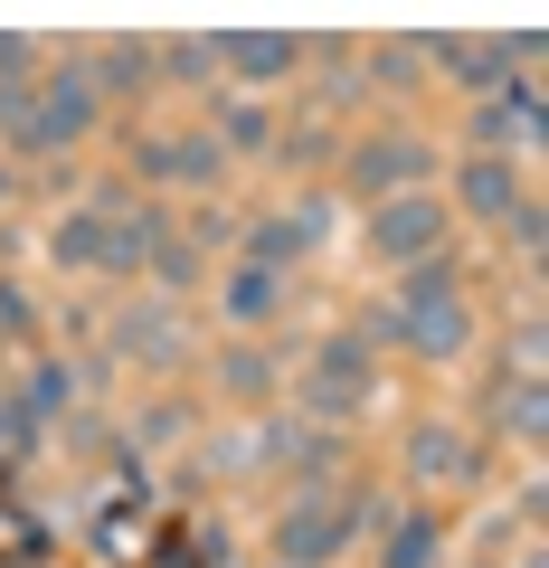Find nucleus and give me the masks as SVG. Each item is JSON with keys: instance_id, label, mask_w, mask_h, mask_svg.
<instances>
[{"instance_id": "f257e3e1", "label": "nucleus", "mask_w": 549, "mask_h": 568, "mask_svg": "<svg viewBox=\"0 0 549 568\" xmlns=\"http://www.w3.org/2000/svg\"><path fill=\"white\" fill-rule=\"evenodd\" d=\"M388 342L427 351V361L465 351V294L446 284V265H417V275H407V313H388Z\"/></svg>"}, {"instance_id": "f03ea898", "label": "nucleus", "mask_w": 549, "mask_h": 568, "mask_svg": "<svg viewBox=\"0 0 549 568\" xmlns=\"http://www.w3.org/2000/svg\"><path fill=\"white\" fill-rule=\"evenodd\" d=\"M436 227H446V219H436V200H388L379 219H369V256H388V265H417V256L436 246Z\"/></svg>"}, {"instance_id": "7ed1b4c3", "label": "nucleus", "mask_w": 549, "mask_h": 568, "mask_svg": "<svg viewBox=\"0 0 549 568\" xmlns=\"http://www.w3.org/2000/svg\"><path fill=\"white\" fill-rule=\"evenodd\" d=\"M39 95H48V104L29 114V133H20V142H39V152H58V142H77L85 123H95V85H85L77 67H67L58 85H39Z\"/></svg>"}, {"instance_id": "20e7f679", "label": "nucleus", "mask_w": 549, "mask_h": 568, "mask_svg": "<svg viewBox=\"0 0 549 568\" xmlns=\"http://www.w3.org/2000/svg\"><path fill=\"white\" fill-rule=\"evenodd\" d=\"M304 398L323 407V417H342V407H360V398H369V342H332L323 361H313Z\"/></svg>"}, {"instance_id": "39448f33", "label": "nucleus", "mask_w": 549, "mask_h": 568, "mask_svg": "<svg viewBox=\"0 0 549 568\" xmlns=\"http://www.w3.org/2000/svg\"><path fill=\"white\" fill-rule=\"evenodd\" d=\"M360 521H369V503H304V511L285 521V549H294V559H332Z\"/></svg>"}, {"instance_id": "423d86ee", "label": "nucleus", "mask_w": 549, "mask_h": 568, "mask_svg": "<svg viewBox=\"0 0 549 568\" xmlns=\"http://www.w3.org/2000/svg\"><path fill=\"white\" fill-rule=\"evenodd\" d=\"M417 171H427V152H417V142H369V152H350V190H398V181H417Z\"/></svg>"}, {"instance_id": "0eeeda50", "label": "nucleus", "mask_w": 549, "mask_h": 568, "mask_svg": "<svg viewBox=\"0 0 549 568\" xmlns=\"http://www.w3.org/2000/svg\"><path fill=\"white\" fill-rule=\"evenodd\" d=\"M143 171H171V181H209V171H218V142H171V133H152L143 142Z\"/></svg>"}, {"instance_id": "6e6552de", "label": "nucleus", "mask_w": 549, "mask_h": 568, "mask_svg": "<svg viewBox=\"0 0 549 568\" xmlns=\"http://www.w3.org/2000/svg\"><path fill=\"white\" fill-rule=\"evenodd\" d=\"M218 58H237L246 77H285V67H294V39H218Z\"/></svg>"}, {"instance_id": "1a4fd4ad", "label": "nucleus", "mask_w": 549, "mask_h": 568, "mask_svg": "<svg viewBox=\"0 0 549 568\" xmlns=\"http://www.w3.org/2000/svg\"><path fill=\"white\" fill-rule=\"evenodd\" d=\"M48 256H58V265H95L104 256V219H95V209H85V219H58V246H48Z\"/></svg>"}, {"instance_id": "9d476101", "label": "nucleus", "mask_w": 549, "mask_h": 568, "mask_svg": "<svg viewBox=\"0 0 549 568\" xmlns=\"http://www.w3.org/2000/svg\"><path fill=\"white\" fill-rule=\"evenodd\" d=\"M465 200H474V209H521V190H511V162H474V171H465Z\"/></svg>"}, {"instance_id": "9b49d317", "label": "nucleus", "mask_w": 549, "mask_h": 568, "mask_svg": "<svg viewBox=\"0 0 549 568\" xmlns=\"http://www.w3.org/2000/svg\"><path fill=\"white\" fill-rule=\"evenodd\" d=\"M143 77H152V58H143L133 39H123V48H104V58H95V85H114V95H123V85H143Z\"/></svg>"}, {"instance_id": "f8f14e48", "label": "nucleus", "mask_w": 549, "mask_h": 568, "mask_svg": "<svg viewBox=\"0 0 549 568\" xmlns=\"http://www.w3.org/2000/svg\"><path fill=\"white\" fill-rule=\"evenodd\" d=\"M436 559V521H398V540H388V568H427Z\"/></svg>"}, {"instance_id": "ddd939ff", "label": "nucleus", "mask_w": 549, "mask_h": 568, "mask_svg": "<svg viewBox=\"0 0 549 568\" xmlns=\"http://www.w3.org/2000/svg\"><path fill=\"white\" fill-rule=\"evenodd\" d=\"M67 398H77V379H67V369H39V379H29V407H39V417H58Z\"/></svg>"}, {"instance_id": "4468645a", "label": "nucleus", "mask_w": 549, "mask_h": 568, "mask_svg": "<svg viewBox=\"0 0 549 568\" xmlns=\"http://www.w3.org/2000/svg\"><path fill=\"white\" fill-rule=\"evenodd\" d=\"M162 67H171V77H209L218 48H209V39H181V48H162Z\"/></svg>"}, {"instance_id": "2eb2a0df", "label": "nucleus", "mask_w": 549, "mask_h": 568, "mask_svg": "<svg viewBox=\"0 0 549 568\" xmlns=\"http://www.w3.org/2000/svg\"><path fill=\"white\" fill-rule=\"evenodd\" d=\"M237 313L265 323V313H275V275H237Z\"/></svg>"}, {"instance_id": "dca6fc26", "label": "nucleus", "mask_w": 549, "mask_h": 568, "mask_svg": "<svg viewBox=\"0 0 549 568\" xmlns=\"http://www.w3.org/2000/svg\"><path fill=\"white\" fill-rule=\"evenodd\" d=\"M417 465H446V474H455V465H465V446H455V436H436V426H427V436H417Z\"/></svg>"}]
</instances>
